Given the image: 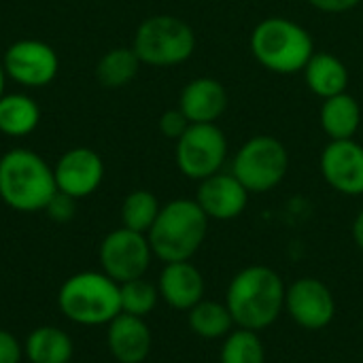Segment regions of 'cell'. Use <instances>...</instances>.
<instances>
[{"instance_id": "obj_1", "label": "cell", "mask_w": 363, "mask_h": 363, "mask_svg": "<svg viewBox=\"0 0 363 363\" xmlns=\"http://www.w3.org/2000/svg\"><path fill=\"white\" fill-rule=\"evenodd\" d=\"M287 287L283 279L268 266H249L240 270L225 296V306L234 325L262 332L270 328L285 308Z\"/></svg>"}, {"instance_id": "obj_4", "label": "cell", "mask_w": 363, "mask_h": 363, "mask_svg": "<svg viewBox=\"0 0 363 363\" xmlns=\"http://www.w3.org/2000/svg\"><path fill=\"white\" fill-rule=\"evenodd\" d=\"M251 53L270 72H302L315 53L311 32L289 17H266L251 32Z\"/></svg>"}, {"instance_id": "obj_9", "label": "cell", "mask_w": 363, "mask_h": 363, "mask_svg": "<svg viewBox=\"0 0 363 363\" xmlns=\"http://www.w3.org/2000/svg\"><path fill=\"white\" fill-rule=\"evenodd\" d=\"M151 245L147 234L119 228L104 236L100 245V264L106 277L117 283L145 277L151 264Z\"/></svg>"}, {"instance_id": "obj_6", "label": "cell", "mask_w": 363, "mask_h": 363, "mask_svg": "<svg viewBox=\"0 0 363 363\" xmlns=\"http://www.w3.org/2000/svg\"><path fill=\"white\" fill-rule=\"evenodd\" d=\"M132 49L143 64L160 68L177 66L194 55L196 32L181 17L153 15L138 26Z\"/></svg>"}, {"instance_id": "obj_8", "label": "cell", "mask_w": 363, "mask_h": 363, "mask_svg": "<svg viewBox=\"0 0 363 363\" xmlns=\"http://www.w3.org/2000/svg\"><path fill=\"white\" fill-rule=\"evenodd\" d=\"M177 166L196 181L221 172L228 157V138L217 123H191L177 140Z\"/></svg>"}, {"instance_id": "obj_3", "label": "cell", "mask_w": 363, "mask_h": 363, "mask_svg": "<svg viewBox=\"0 0 363 363\" xmlns=\"http://www.w3.org/2000/svg\"><path fill=\"white\" fill-rule=\"evenodd\" d=\"M208 232V217L196 200L179 198L160 208L147 238L155 257L164 264L189 262L202 247Z\"/></svg>"}, {"instance_id": "obj_19", "label": "cell", "mask_w": 363, "mask_h": 363, "mask_svg": "<svg viewBox=\"0 0 363 363\" xmlns=\"http://www.w3.org/2000/svg\"><path fill=\"white\" fill-rule=\"evenodd\" d=\"M319 121L330 140L353 138L362 125V106L357 98H353L349 91H342L323 100Z\"/></svg>"}, {"instance_id": "obj_23", "label": "cell", "mask_w": 363, "mask_h": 363, "mask_svg": "<svg viewBox=\"0 0 363 363\" xmlns=\"http://www.w3.org/2000/svg\"><path fill=\"white\" fill-rule=\"evenodd\" d=\"M187 321H189L191 332L206 340L225 338L234 325V319L228 306L219 302H208V300H200L194 308H189Z\"/></svg>"}, {"instance_id": "obj_31", "label": "cell", "mask_w": 363, "mask_h": 363, "mask_svg": "<svg viewBox=\"0 0 363 363\" xmlns=\"http://www.w3.org/2000/svg\"><path fill=\"white\" fill-rule=\"evenodd\" d=\"M353 238H355V245L363 251V208L353 221Z\"/></svg>"}, {"instance_id": "obj_27", "label": "cell", "mask_w": 363, "mask_h": 363, "mask_svg": "<svg viewBox=\"0 0 363 363\" xmlns=\"http://www.w3.org/2000/svg\"><path fill=\"white\" fill-rule=\"evenodd\" d=\"M189 125H191V123H189V119L185 117V113H183L181 108H170V111H166V113L160 117V132H162L166 138L174 140V143L187 132Z\"/></svg>"}, {"instance_id": "obj_18", "label": "cell", "mask_w": 363, "mask_h": 363, "mask_svg": "<svg viewBox=\"0 0 363 363\" xmlns=\"http://www.w3.org/2000/svg\"><path fill=\"white\" fill-rule=\"evenodd\" d=\"M304 79L308 89L319 98H332L347 91L349 85V68L347 64L328 51H315L308 64L304 66Z\"/></svg>"}, {"instance_id": "obj_14", "label": "cell", "mask_w": 363, "mask_h": 363, "mask_svg": "<svg viewBox=\"0 0 363 363\" xmlns=\"http://www.w3.org/2000/svg\"><path fill=\"white\" fill-rule=\"evenodd\" d=\"M196 202L208 219L230 221L245 213L249 204V191L232 172H217L200 181Z\"/></svg>"}, {"instance_id": "obj_11", "label": "cell", "mask_w": 363, "mask_h": 363, "mask_svg": "<svg viewBox=\"0 0 363 363\" xmlns=\"http://www.w3.org/2000/svg\"><path fill=\"white\" fill-rule=\"evenodd\" d=\"M285 308L304 330H323L336 315V302L330 287L313 277L298 279L285 294Z\"/></svg>"}, {"instance_id": "obj_22", "label": "cell", "mask_w": 363, "mask_h": 363, "mask_svg": "<svg viewBox=\"0 0 363 363\" xmlns=\"http://www.w3.org/2000/svg\"><path fill=\"white\" fill-rule=\"evenodd\" d=\"M140 60L136 55V51L132 47H117L106 51L98 66H96V77L98 81L108 87V89H117V87H125L140 68Z\"/></svg>"}, {"instance_id": "obj_15", "label": "cell", "mask_w": 363, "mask_h": 363, "mask_svg": "<svg viewBox=\"0 0 363 363\" xmlns=\"http://www.w3.org/2000/svg\"><path fill=\"white\" fill-rule=\"evenodd\" d=\"M228 89L213 77H198L189 81L179 100V108L185 113L189 123H217L228 111Z\"/></svg>"}, {"instance_id": "obj_10", "label": "cell", "mask_w": 363, "mask_h": 363, "mask_svg": "<svg viewBox=\"0 0 363 363\" xmlns=\"http://www.w3.org/2000/svg\"><path fill=\"white\" fill-rule=\"evenodd\" d=\"M2 66H4V72L19 85L45 87L55 79L60 60L53 47H49L47 43L23 38V40L13 43L6 49Z\"/></svg>"}, {"instance_id": "obj_17", "label": "cell", "mask_w": 363, "mask_h": 363, "mask_svg": "<svg viewBox=\"0 0 363 363\" xmlns=\"http://www.w3.org/2000/svg\"><path fill=\"white\" fill-rule=\"evenodd\" d=\"M160 298L177 311H189L204 300V279L189 262L166 264L160 274Z\"/></svg>"}, {"instance_id": "obj_25", "label": "cell", "mask_w": 363, "mask_h": 363, "mask_svg": "<svg viewBox=\"0 0 363 363\" xmlns=\"http://www.w3.org/2000/svg\"><path fill=\"white\" fill-rule=\"evenodd\" d=\"M221 363H264L266 351L264 342L257 336V332L238 328L236 332H230L225 336V342L221 347Z\"/></svg>"}, {"instance_id": "obj_21", "label": "cell", "mask_w": 363, "mask_h": 363, "mask_svg": "<svg viewBox=\"0 0 363 363\" xmlns=\"http://www.w3.org/2000/svg\"><path fill=\"white\" fill-rule=\"evenodd\" d=\"M40 121L38 104L26 94H4L0 98V132L6 136H26Z\"/></svg>"}, {"instance_id": "obj_30", "label": "cell", "mask_w": 363, "mask_h": 363, "mask_svg": "<svg viewBox=\"0 0 363 363\" xmlns=\"http://www.w3.org/2000/svg\"><path fill=\"white\" fill-rule=\"evenodd\" d=\"M362 0H308L311 6L323 11V13H347L355 9Z\"/></svg>"}, {"instance_id": "obj_32", "label": "cell", "mask_w": 363, "mask_h": 363, "mask_svg": "<svg viewBox=\"0 0 363 363\" xmlns=\"http://www.w3.org/2000/svg\"><path fill=\"white\" fill-rule=\"evenodd\" d=\"M4 77H6V72H4V66L0 64V98L4 96Z\"/></svg>"}, {"instance_id": "obj_26", "label": "cell", "mask_w": 363, "mask_h": 363, "mask_svg": "<svg viewBox=\"0 0 363 363\" xmlns=\"http://www.w3.org/2000/svg\"><path fill=\"white\" fill-rule=\"evenodd\" d=\"M119 296H121V313L145 319L155 308L160 289L140 277L134 281L119 283Z\"/></svg>"}, {"instance_id": "obj_16", "label": "cell", "mask_w": 363, "mask_h": 363, "mask_svg": "<svg viewBox=\"0 0 363 363\" xmlns=\"http://www.w3.org/2000/svg\"><path fill=\"white\" fill-rule=\"evenodd\" d=\"M106 345L119 363H143L151 353V330L143 317L119 313L108 323Z\"/></svg>"}, {"instance_id": "obj_20", "label": "cell", "mask_w": 363, "mask_h": 363, "mask_svg": "<svg viewBox=\"0 0 363 363\" xmlns=\"http://www.w3.org/2000/svg\"><path fill=\"white\" fill-rule=\"evenodd\" d=\"M70 336L53 325L36 328L23 345V355L30 363H68L72 359Z\"/></svg>"}, {"instance_id": "obj_28", "label": "cell", "mask_w": 363, "mask_h": 363, "mask_svg": "<svg viewBox=\"0 0 363 363\" xmlns=\"http://www.w3.org/2000/svg\"><path fill=\"white\" fill-rule=\"evenodd\" d=\"M45 211H47V215H49L53 221L66 223V221H70V219L74 217V198H70V196L57 191V194L51 198V202L47 204Z\"/></svg>"}, {"instance_id": "obj_5", "label": "cell", "mask_w": 363, "mask_h": 363, "mask_svg": "<svg viewBox=\"0 0 363 363\" xmlns=\"http://www.w3.org/2000/svg\"><path fill=\"white\" fill-rule=\"evenodd\" d=\"M57 306L66 319L79 325H104L121 313L119 283L104 272H79L64 281Z\"/></svg>"}, {"instance_id": "obj_13", "label": "cell", "mask_w": 363, "mask_h": 363, "mask_svg": "<svg viewBox=\"0 0 363 363\" xmlns=\"http://www.w3.org/2000/svg\"><path fill=\"white\" fill-rule=\"evenodd\" d=\"M57 191L79 200L91 196L104 179V162L94 149L77 147L66 151L53 168Z\"/></svg>"}, {"instance_id": "obj_29", "label": "cell", "mask_w": 363, "mask_h": 363, "mask_svg": "<svg viewBox=\"0 0 363 363\" xmlns=\"http://www.w3.org/2000/svg\"><path fill=\"white\" fill-rule=\"evenodd\" d=\"M23 355V347L17 342V338L6 332L0 330V363H19Z\"/></svg>"}, {"instance_id": "obj_12", "label": "cell", "mask_w": 363, "mask_h": 363, "mask_svg": "<svg viewBox=\"0 0 363 363\" xmlns=\"http://www.w3.org/2000/svg\"><path fill=\"white\" fill-rule=\"evenodd\" d=\"M319 166L325 183L338 194H363V147L357 140H330L321 153Z\"/></svg>"}, {"instance_id": "obj_24", "label": "cell", "mask_w": 363, "mask_h": 363, "mask_svg": "<svg viewBox=\"0 0 363 363\" xmlns=\"http://www.w3.org/2000/svg\"><path fill=\"white\" fill-rule=\"evenodd\" d=\"M160 208L162 206H160L157 198L147 189H136V191L128 194L121 204L123 228L140 232V234H149L151 225L155 223V219L160 215Z\"/></svg>"}, {"instance_id": "obj_7", "label": "cell", "mask_w": 363, "mask_h": 363, "mask_svg": "<svg viewBox=\"0 0 363 363\" xmlns=\"http://www.w3.org/2000/svg\"><path fill=\"white\" fill-rule=\"evenodd\" d=\"M289 170V153L285 145L268 134L249 138L234 155L232 174L249 194H266L274 189Z\"/></svg>"}, {"instance_id": "obj_2", "label": "cell", "mask_w": 363, "mask_h": 363, "mask_svg": "<svg viewBox=\"0 0 363 363\" xmlns=\"http://www.w3.org/2000/svg\"><path fill=\"white\" fill-rule=\"evenodd\" d=\"M57 194L53 168L30 149H11L0 157V198L19 213L45 211Z\"/></svg>"}]
</instances>
